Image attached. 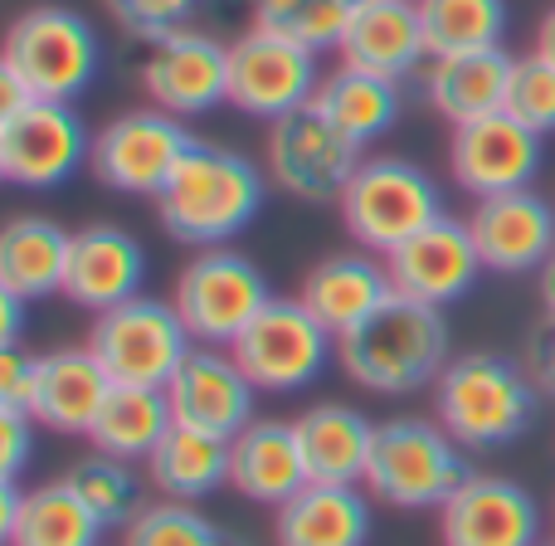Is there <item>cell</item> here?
Masks as SVG:
<instances>
[{"mask_svg": "<svg viewBox=\"0 0 555 546\" xmlns=\"http://www.w3.org/2000/svg\"><path fill=\"white\" fill-rule=\"evenodd\" d=\"M93 137L74 103L29 98L15 113H0V176L20 191H59L88 172Z\"/></svg>", "mask_w": 555, "mask_h": 546, "instance_id": "cell-11", "label": "cell"}, {"mask_svg": "<svg viewBox=\"0 0 555 546\" xmlns=\"http://www.w3.org/2000/svg\"><path fill=\"white\" fill-rule=\"evenodd\" d=\"M171 424L176 420H171L166 391H152V385H113V395L103 401L93 430H88V444L98 454H113V459L146 464Z\"/></svg>", "mask_w": 555, "mask_h": 546, "instance_id": "cell-32", "label": "cell"}, {"mask_svg": "<svg viewBox=\"0 0 555 546\" xmlns=\"http://www.w3.org/2000/svg\"><path fill=\"white\" fill-rule=\"evenodd\" d=\"M336 211H341V225L351 230V240L385 259L410 234L439 220L443 195L424 166L404 162V156H365L356 166L351 186L341 191V201H336Z\"/></svg>", "mask_w": 555, "mask_h": 546, "instance_id": "cell-6", "label": "cell"}, {"mask_svg": "<svg viewBox=\"0 0 555 546\" xmlns=\"http://www.w3.org/2000/svg\"><path fill=\"white\" fill-rule=\"evenodd\" d=\"M254 10V29H269L278 39L326 54L341 45L351 15L361 10V0H249Z\"/></svg>", "mask_w": 555, "mask_h": 546, "instance_id": "cell-34", "label": "cell"}, {"mask_svg": "<svg viewBox=\"0 0 555 546\" xmlns=\"http://www.w3.org/2000/svg\"><path fill=\"white\" fill-rule=\"evenodd\" d=\"M502 113H512L521 127H531L537 137L555 132V64L551 59H541L537 49H531V54H517Z\"/></svg>", "mask_w": 555, "mask_h": 546, "instance_id": "cell-37", "label": "cell"}, {"mask_svg": "<svg viewBox=\"0 0 555 546\" xmlns=\"http://www.w3.org/2000/svg\"><path fill=\"white\" fill-rule=\"evenodd\" d=\"M541 391L502 352H459L434 381V420L463 449H507L537 424Z\"/></svg>", "mask_w": 555, "mask_h": 546, "instance_id": "cell-3", "label": "cell"}, {"mask_svg": "<svg viewBox=\"0 0 555 546\" xmlns=\"http://www.w3.org/2000/svg\"><path fill=\"white\" fill-rule=\"evenodd\" d=\"M263 201H269V172L254 166V156L220 142H191V152L181 156V166L152 205L176 244L215 250V244H234V234L249 230Z\"/></svg>", "mask_w": 555, "mask_h": 546, "instance_id": "cell-1", "label": "cell"}, {"mask_svg": "<svg viewBox=\"0 0 555 546\" xmlns=\"http://www.w3.org/2000/svg\"><path fill=\"white\" fill-rule=\"evenodd\" d=\"M166 401H171L176 424L220 434V440H234L244 424L259 420V415H254L259 385H254L249 371L234 361L230 346L195 342L191 352H185V361L176 366V376L166 381Z\"/></svg>", "mask_w": 555, "mask_h": 546, "instance_id": "cell-16", "label": "cell"}, {"mask_svg": "<svg viewBox=\"0 0 555 546\" xmlns=\"http://www.w3.org/2000/svg\"><path fill=\"white\" fill-rule=\"evenodd\" d=\"M336 59L365 74H380L390 84L414 78L429 64L424 49V25H420V5L414 0H361V10L351 15Z\"/></svg>", "mask_w": 555, "mask_h": 546, "instance_id": "cell-21", "label": "cell"}, {"mask_svg": "<svg viewBox=\"0 0 555 546\" xmlns=\"http://www.w3.org/2000/svg\"><path fill=\"white\" fill-rule=\"evenodd\" d=\"M521 366L537 381V391L555 401V313H541V322L527 332V346H521Z\"/></svg>", "mask_w": 555, "mask_h": 546, "instance_id": "cell-41", "label": "cell"}, {"mask_svg": "<svg viewBox=\"0 0 555 546\" xmlns=\"http://www.w3.org/2000/svg\"><path fill=\"white\" fill-rule=\"evenodd\" d=\"M312 107L332 117L351 142L371 147L400 123V84L341 64V68H332V74H322V88H317Z\"/></svg>", "mask_w": 555, "mask_h": 546, "instance_id": "cell-31", "label": "cell"}, {"mask_svg": "<svg viewBox=\"0 0 555 546\" xmlns=\"http://www.w3.org/2000/svg\"><path fill=\"white\" fill-rule=\"evenodd\" d=\"M142 469H146V483L162 498L201 503L230 483V440L191 430V424H171Z\"/></svg>", "mask_w": 555, "mask_h": 546, "instance_id": "cell-29", "label": "cell"}, {"mask_svg": "<svg viewBox=\"0 0 555 546\" xmlns=\"http://www.w3.org/2000/svg\"><path fill=\"white\" fill-rule=\"evenodd\" d=\"M468 473H473L468 449L439 420L400 415V420L375 424V444H371V464H365L361 488L375 503H385V508L439 512Z\"/></svg>", "mask_w": 555, "mask_h": 546, "instance_id": "cell-4", "label": "cell"}, {"mask_svg": "<svg viewBox=\"0 0 555 546\" xmlns=\"http://www.w3.org/2000/svg\"><path fill=\"white\" fill-rule=\"evenodd\" d=\"M453 361V337L443 307L390 293L361 327L336 337V366L346 381L371 395L434 391L443 366Z\"/></svg>", "mask_w": 555, "mask_h": 546, "instance_id": "cell-2", "label": "cell"}, {"mask_svg": "<svg viewBox=\"0 0 555 546\" xmlns=\"http://www.w3.org/2000/svg\"><path fill=\"white\" fill-rule=\"evenodd\" d=\"M88 346L103 361V371L113 376V385H152V391H166V381L185 361L195 337L185 332L171 297L162 303V297L137 293L93 317Z\"/></svg>", "mask_w": 555, "mask_h": 546, "instance_id": "cell-8", "label": "cell"}, {"mask_svg": "<svg viewBox=\"0 0 555 546\" xmlns=\"http://www.w3.org/2000/svg\"><path fill=\"white\" fill-rule=\"evenodd\" d=\"M307 483H361L371 464L375 424L346 401H317L293 420Z\"/></svg>", "mask_w": 555, "mask_h": 546, "instance_id": "cell-27", "label": "cell"}, {"mask_svg": "<svg viewBox=\"0 0 555 546\" xmlns=\"http://www.w3.org/2000/svg\"><path fill=\"white\" fill-rule=\"evenodd\" d=\"M322 88L317 54L293 39H278L269 29H249L230 45V107L244 117H278L307 107Z\"/></svg>", "mask_w": 555, "mask_h": 546, "instance_id": "cell-14", "label": "cell"}, {"mask_svg": "<svg viewBox=\"0 0 555 546\" xmlns=\"http://www.w3.org/2000/svg\"><path fill=\"white\" fill-rule=\"evenodd\" d=\"M68 240H74V234H68L64 225L44 220V215H15V220L0 230V288L25 297V303L64 293Z\"/></svg>", "mask_w": 555, "mask_h": 546, "instance_id": "cell-30", "label": "cell"}, {"mask_svg": "<svg viewBox=\"0 0 555 546\" xmlns=\"http://www.w3.org/2000/svg\"><path fill=\"white\" fill-rule=\"evenodd\" d=\"M230 352L259 385V395H297L326 371L336 337L307 313L302 297H269V307L244 327Z\"/></svg>", "mask_w": 555, "mask_h": 546, "instance_id": "cell-10", "label": "cell"}, {"mask_svg": "<svg viewBox=\"0 0 555 546\" xmlns=\"http://www.w3.org/2000/svg\"><path fill=\"white\" fill-rule=\"evenodd\" d=\"M103 518L68 488V479L20 488L0 483V537L5 546H98Z\"/></svg>", "mask_w": 555, "mask_h": 546, "instance_id": "cell-22", "label": "cell"}, {"mask_svg": "<svg viewBox=\"0 0 555 546\" xmlns=\"http://www.w3.org/2000/svg\"><path fill=\"white\" fill-rule=\"evenodd\" d=\"M414 5H420L429 59L492 49L507 39V25H512L507 0H414Z\"/></svg>", "mask_w": 555, "mask_h": 546, "instance_id": "cell-33", "label": "cell"}, {"mask_svg": "<svg viewBox=\"0 0 555 546\" xmlns=\"http://www.w3.org/2000/svg\"><path fill=\"white\" fill-rule=\"evenodd\" d=\"M230 488L259 508H283L307 488V464L293 420H254L230 440Z\"/></svg>", "mask_w": 555, "mask_h": 546, "instance_id": "cell-25", "label": "cell"}, {"mask_svg": "<svg viewBox=\"0 0 555 546\" xmlns=\"http://www.w3.org/2000/svg\"><path fill=\"white\" fill-rule=\"evenodd\" d=\"M537 54L555 64V5L541 15V25H537Z\"/></svg>", "mask_w": 555, "mask_h": 546, "instance_id": "cell-44", "label": "cell"}, {"mask_svg": "<svg viewBox=\"0 0 555 546\" xmlns=\"http://www.w3.org/2000/svg\"><path fill=\"white\" fill-rule=\"evenodd\" d=\"M146 278V250L122 225H83L68 240V269H64V297L83 313H107L142 293Z\"/></svg>", "mask_w": 555, "mask_h": 546, "instance_id": "cell-20", "label": "cell"}, {"mask_svg": "<svg viewBox=\"0 0 555 546\" xmlns=\"http://www.w3.org/2000/svg\"><path fill=\"white\" fill-rule=\"evenodd\" d=\"M546 137L521 127L512 113H492L478 123L453 127L449 137V176L463 195L488 201V195L527 191L537 186L541 162H546Z\"/></svg>", "mask_w": 555, "mask_h": 546, "instance_id": "cell-15", "label": "cell"}, {"mask_svg": "<svg viewBox=\"0 0 555 546\" xmlns=\"http://www.w3.org/2000/svg\"><path fill=\"white\" fill-rule=\"evenodd\" d=\"M269 278L234 244L195 250V259L176 274L171 288L176 313L201 346H234L244 327L269 307Z\"/></svg>", "mask_w": 555, "mask_h": 546, "instance_id": "cell-7", "label": "cell"}, {"mask_svg": "<svg viewBox=\"0 0 555 546\" xmlns=\"http://www.w3.org/2000/svg\"><path fill=\"white\" fill-rule=\"evenodd\" d=\"M220 546H254V542H249V537H234V532H224Z\"/></svg>", "mask_w": 555, "mask_h": 546, "instance_id": "cell-45", "label": "cell"}, {"mask_svg": "<svg viewBox=\"0 0 555 546\" xmlns=\"http://www.w3.org/2000/svg\"><path fill=\"white\" fill-rule=\"evenodd\" d=\"M537 293H541V307L555 313V250H551V259L537 269Z\"/></svg>", "mask_w": 555, "mask_h": 546, "instance_id": "cell-43", "label": "cell"}, {"mask_svg": "<svg viewBox=\"0 0 555 546\" xmlns=\"http://www.w3.org/2000/svg\"><path fill=\"white\" fill-rule=\"evenodd\" d=\"M64 479H68V488L78 493V498L88 503V508L103 518V528L113 532V528H127V522L137 518V512L146 508L142 503V483H137V473H132V464L127 459H113V454H88V459H78V464H68L64 469Z\"/></svg>", "mask_w": 555, "mask_h": 546, "instance_id": "cell-35", "label": "cell"}, {"mask_svg": "<svg viewBox=\"0 0 555 546\" xmlns=\"http://www.w3.org/2000/svg\"><path fill=\"white\" fill-rule=\"evenodd\" d=\"M195 137L185 132L181 117L162 113V107H132V113L107 117L93 132V156L88 172L98 186L117 195H142L156 201L162 186L171 181V172L181 166V156L191 152Z\"/></svg>", "mask_w": 555, "mask_h": 546, "instance_id": "cell-12", "label": "cell"}, {"mask_svg": "<svg viewBox=\"0 0 555 546\" xmlns=\"http://www.w3.org/2000/svg\"><path fill=\"white\" fill-rule=\"evenodd\" d=\"M39 381H44V356L25 346H0V410L35 415Z\"/></svg>", "mask_w": 555, "mask_h": 546, "instance_id": "cell-39", "label": "cell"}, {"mask_svg": "<svg viewBox=\"0 0 555 546\" xmlns=\"http://www.w3.org/2000/svg\"><path fill=\"white\" fill-rule=\"evenodd\" d=\"M107 395H113V376L103 371L93 346L88 342L59 346V352H44V381H39L35 420L39 430H54V434H88Z\"/></svg>", "mask_w": 555, "mask_h": 546, "instance_id": "cell-28", "label": "cell"}, {"mask_svg": "<svg viewBox=\"0 0 555 546\" xmlns=\"http://www.w3.org/2000/svg\"><path fill=\"white\" fill-rule=\"evenodd\" d=\"M35 430L39 420L25 410H0V483H20L35 454Z\"/></svg>", "mask_w": 555, "mask_h": 546, "instance_id": "cell-40", "label": "cell"}, {"mask_svg": "<svg viewBox=\"0 0 555 546\" xmlns=\"http://www.w3.org/2000/svg\"><path fill=\"white\" fill-rule=\"evenodd\" d=\"M142 93L152 107L171 117H205L220 103H230V45H220L205 29H171L152 39L142 68Z\"/></svg>", "mask_w": 555, "mask_h": 546, "instance_id": "cell-13", "label": "cell"}, {"mask_svg": "<svg viewBox=\"0 0 555 546\" xmlns=\"http://www.w3.org/2000/svg\"><path fill=\"white\" fill-rule=\"evenodd\" d=\"M390 293H395L390 269H385V259L371 250L326 254L322 264H312V269L302 274V288H297L307 313L332 337H346L351 327H361Z\"/></svg>", "mask_w": 555, "mask_h": 546, "instance_id": "cell-23", "label": "cell"}, {"mask_svg": "<svg viewBox=\"0 0 555 546\" xmlns=\"http://www.w3.org/2000/svg\"><path fill=\"white\" fill-rule=\"evenodd\" d=\"M468 230L488 274H537L555 250V205L537 186L473 201Z\"/></svg>", "mask_w": 555, "mask_h": 546, "instance_id": "cell-19", "label": "cell"}, {"mask_svg": "<svg viewBox=\"0 0 555 546\" xmlns=\"http://www.w3.org/2000/svg\"><path fill=\"white\" fill-rule=\"evenodd\" d=\"M365 147L351 142L326 113H317L312 103L297 113L269 123L263 137V172L283 195L302 205H336L341 191L351 186L356 166L365 162Z\"/></svg>", "mask_w": 555, "mask_h": 546, "instance_id": "cell-9", "label": "cell"}, {"mask_svg": "<svg viewBox=\"0 0 555 546\" xmlns=\"http://www.w3.org/2000/svg\"><path fill=\"white\" fill-rule=\"evenodd\" d=\"M541 546H555V542H541Z\"/></svg>", "mask_w": 555, "mask_h": 546, "instance_id": "cell-46", "label": "cell"}, {"mask_svg": "<svg viewBox=\"0 0 555 546\" xmlns=\"http://www.w3.org/2000/svg\"><path fill=\"white\" fill-rule=\"evenodd\" d=\"M385 269H390L395 293L414 297V303H429V307L463 303L473 293V283H478V274H488L478 259L468 220H453V215H439L420 234H410L400 250H390L385 254Z\"/></svg>", "mask_w": 555, "mask_h": 546, "instance_id": "cell-18", "label": "cell"}, {"mask_svg": "<svg viewBox=\"0 0 555 546\" xmlns=\"http://www.w3.org/2000/svg\"><path fill=\"white\" fill-rule=\"evenodd\" d=\"M512 64H517V54H507L502 45L468 49V54H439L424 64V98L449 127L478 123V117L502 113Z\"/></svg>", "mask_w": 555, "mask_h": 546, "instance_id": "cell-24", "label": "cell"}, {"mask_svg": "<svg viewBox=\"0 0 555 546\" xmlns=\"http://www.w3.org/2000/svg\"><path fill=\"white\" fill-rule=\"evenodd\" d=\"M20 322H25V297L0 288V346H20Z\"/></svg>", "mask_w": 555, "mask_h": 546, "instance_id": "cell-42", "label": "cell"}, {"mask_svg": "<svg viewBox=\"0 0 555 546\" xmlns=\"http://www.w3.org/2000/svg\"><path fill=\"white\" fill-rule=\"evenodd\" d=\"M371 493L361 483H307L273 512L278 546H365Z\"/></svg>", "mask_w": 555, "mask_h": 546, "instance_id": "cell-26", "label": "cell"}, {"mask_svg": "<svg viewBox=\"0 0 555 546\" xmlns=\"http://www.w3.org/2000/svg\"><path fill=\"white\" fill-rule=\"evenodd\" d=\"M224 532L205 518L195 503H146L122 528V546H220Z\"/></svg>", "mask_w": 555, "mask_h": 546, "instance_id": "cell-36", "label": "cell"}, {"mask_svg": "<svg viewBox=\"0 0 555 546\" xmlns=\"http://www.w3.org/2000/svg\"><path fill=\"white\" fill-rule=\"evenodd\" d=\"M443 546H541V503L507 473H468L439 508Z\"/></svg>", "mask_w": 555, "mask_h": 546, "instance_id": "cell-17", "label": "cell"}, {"mask_svg": "<svg viewBox=\"0 0 555 546\" xmlns=\"http://www.w3.org/2000/svg\"><path fill=\"white\" fill-rule=\"evenodd\" d=\"M0 68L25 84L29 98L74 103L103 68V45L88 15L68 5H35L10 25Z\"/></svg>", "mask_w": 555, "mask_h": 546, "instance_id": "cell-5", "label": "cell"}, {"mask_svg": "<svg viewBox=\"0 0 555 546\" xmlns=\"http://www.w3.org/2000/svg\"><path fill=\"white\" fill-rule=\"evenodd\" d=\"M103 10L117 20V29H127L132 39H146V45H152V39L191 25L201 0H103Z\"/></svg>", "mask_w": 555, "mask_h": 546, "instance_id": "cell-38", "label": "cell"}]
</instances>
